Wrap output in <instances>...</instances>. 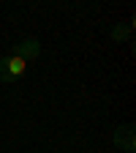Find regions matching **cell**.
I'll use <instances>...</instances> for the list:
<instances>
[{"label":"cell","mask_w":136,"mask_h":153,"mask_svg":"<svg viewBox=\"0 0 136 153\" xmlns=\"http://www.w3.org/2000/svg\"><path fill=\"white\" fill-rule=\"evenodd\" d=\"M131 30H133V22L114 25V27H112V33H109V38H112V41H128V38H131Z\"/></svg>","instance_id":"4"},{"label":"cell","mask_w":136,"mask_h":153,"mask_svg":"<svg viewBox=\"0 0 136 153\" xmlns=\"http://www.w3.org/2000/svg\"><path fill=\"white\" fill-rule=\"evenodd\" d=\"M25 71H27V60H22L19 55H3L0 57V82H6V85H14V82H19L25 76Z\"/></svg>","instance_id":"1"},{"label":"cell","mask_w":136,"mask_h":153,"mask_svg":"<svg viewBox=\"0 0 136 153\" xmlns=\"http://www.w3.org/2000/svg\"><path fill=\"white\" fill-rule=\"evenodd\" d=\"M114 145H117L120 150H125V153H133V148H136L133 126H120L117 131H114Z\"/></svg>","instance_id":"3"},{"label":"cell","mask_w":136,"mask_h":153,"mask_svg":"<svg viewBox=\"0 0 136 153\" xmlns=\"http://www.w3.org/2000/svg\"><path fill=\"white\" fill-rule=\"evenodd\" d=\"M11 55H19L22 60H35L38 55H41V41H38L35 36H27V38H22L19 44H14L11 47Z\"/></svg>","instance_id":"2"}]
</instances>
